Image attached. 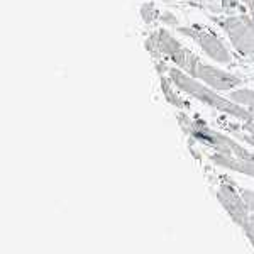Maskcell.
Instances as JSON below:
<instances>
[{
    "mask_svg": "<svg viewBox=\"0 0 254 254\" xmlns=\"http://www.w3.org/2000/svg\"><path fill=\"white\" fill-rule=\"evenodd\" d=\"M168 75H170V80L175 83V87H178L180 90H183L185 93H188V95H191L193 98H196V100H200L202 104H207L208 107L219 110V112L229 114V116L239 119V121H244V122L253 121L251 112L244 110L239 104H236V102L227 100V98L217 95L214 90L207 88L205 85H202L196 80H193V76L185 75L183 71L175 69V68H168Z\"/></svg>",
    "mask_w": 254,
    "mask_h": 254,
    "instance_id": "obj_1",
    "label": "cell"
},
{
    "mask_svg": "<svg viewBox=\"0 0 254 254\" xmlns=\"http://www.w3.org/2000/svg\"><path fill=\"white\" fill-rule=\"evenodd\" d=\"M146 49L154 56H168L176 66H180L183 71H188V75L196 78V68H198L200 60L196 58L193 53L185 49L182 44L176 41L168 31L161 29L156 31L146 39Z\"/></svg>",
    "mask_w": 254,
    "mask_h": 254,
    "instance_id": "obj_2",
    "label": "cell"
},
{
    "mask_svg": "<svg viewBox=\"0 0 254 254\" xmlns=\"http://www.w3.org/2000/svg\"><path fill=\"white\" fill-rule=\"evenodd\" d=\"M220 26L227 32L231 43L241 55L254 56V17L249 15H229Z\"/></svg>",
    "mask_w": 254,
    "mask_h": 254,
    "instance_id": "obj_3",
    "label": "cell"
},
{
    "mask_svg": "<svg viewBox=\"0 0 254 254\" xmlns=\"http://www.w3.org/2000/svg\"><path fill=\"white\" fill-rule=\"evenodd\" d=\"M176 31H178L180 34L187 36V38L193 39L212 60L219 61V63H224V64L231 63V53H229V49L225 48L222 41L217 38L215 34H212L210 31L202 29V27H195V26L193 27L178 26Z\"/></svg>",
    "mask_w": 254,
    "mask_h": 254,
    "instance_id": "obj_4",
    "label": "cell"
},
{
    "mask_svg": "<svg viewBox=\"0 0 254 254\" xmlns=\"http://www.w3.org/2000/svg\"><path fill=\"white\" fill-rule=\"evenodd\" d=\"M196 78H200L203 83L210 85L215 90H222V92H229V90L239 87L243 81L237 76L231 75V73L224 71V69L214 68L210 64H205L200 61L198 68H196Z\"/></svg>",
    "mask_w": 254,
    "mask_h": 254,
    "instance_id": "obj_5",
    "label": "cell"
},
{
    "mask_svg": "<svg viewBox=\"0 0 254 254\" xmlns=\"http://www.w3.org/2000/svg\"><path fill=\"white\" fill-rule=\"evenodd\" d=\"M217 196H219L220 203L225 207V210L231 214L232 219L236 220L237 224H241L246 229L249 225V219H248V207H246L244 200L241 195H237L234 190H232L229 185H222L217 191Z\"/></svg>",
    "mask_w": 254,
    "mask_h": 254,
    "instance_id": "obj_6",
    "label": "cell"
},
{
    "mask_svg": "<svg viewBox=\"0 0 254 254\" xmlns=\"http://www.w3.org/2000/svg\"><path fill=\"white\" fill-rule=\"evenodd\" d=\"M210 159L219 166H224V168H229V170L239 171V173L254 176V159H241L236 156H225V154H220V153L210 156Z\"/></svg>",
    "mask_w": 254,
    "mask_h": 254,
    "instance_id": "obj_7",
    "label": "cell"
},
{
    "mask_svg": "<svg viewBox=\"0 0 254 254\" xmlns=\"http://www.w3.org/2000/svg\"><path fill=\"white\" fill-rule=\"evenodd\" d=\"M159 81H161V92H163V95H165V98H166L168 102H170V104H173L175 107H178V109H187L188 107L187 102H183L182 98H180L175 93V88L171 87V83H173V81L165 78V76H163L161 73H159Z\"/></svg>",
    "mask_w": 254,
    "mask_h": 254,
    "instance_id": "obj_8",
    "label": "cell"
},
{
    "mask_svg": "<svg viewBox=\"0 0 254 254\" xmlns=\"http://www.w3.org/2000/svg\"><path fill=\"white\" fill-rule=\"evenodd\" d=\"M231 98L236 104L248 105V107L254 109V90H248V88L234 90V92L231 93Z\"/></svg>",
    "mask_w": 254,
    "mask_h": 254,
    "instance_id": "obj_9",
    "label": "cell"
},
{
    "mask_svg": "<svg viewBox=\"0 0 254 254\" xmlns=\"http://www.w3.org/2000/svg\"><path fill=\"white\" fill-rule=\"evenodd\" d=\"M141 17L144 22L149 24L156 17H159V12L156 10V7H154L153 3H144V5L141 7Z\"/></svg>",
    "mask_w": 254,
    "mask_h": 254,
    "instance_id": "obj_10",
    "label": "cell"
},
{
    "mask_svg": "<svg viewBox=\"0 0 254 254\" xmlns=\"http://www.w3.org/2000/svg\"><path fill=\"white\" fill-rule=\"evenodd\" d=\"M159 19H161V22H165L166 26L178 27V19H176L175 14H171V12H161V14H159Z\"/></svg>",
    "mask_w": 254,
    "mask_h": 254,
    "instance_id": "obj_11",
    "label": "cell"
},
{
    "mask_svg": "<svg viewBox=\"0 0 254 254\" xmlns=\"http://www.w3.org/2000/svg\"><path fill=\"white\" fill-rule=\"evenodd\" d=\"M222 9L225 12L239 10L241 9V2H239V0H222Z\"/></svg>",
    "mask_w": 254,
    "mask_h": 254,
    "instance_id": "obj_12",
    "label": "cell"
},
{
    "mask_svg": "<svg viewBox=\"0 0 254 254\" xmlns=\"http://www.w3.org/2000/svg\"><path fill=\"white\" fill-rule=\"evenodd\" d=\"M243 3H246V7H248L254 15V0H243Z\"/></svg>",
    "mask_w": 254,
    "mask_h": 254,
    "instance_id": "obj_13",
    "label": "cell"
},
{
    "mask_svg": "<svg viewBox=\"0 0 254 254\" xmlns=\"http://www.w3.org/2000/svg\"><path fill=\"white\" fill-rule=\"evenodd\" d=\"M244 141L254 146V136H253V134H251V136H244Z\"/></svg>",
    "mask_w": 254,
    "mask_h": 254,
    "instance_id": "obj_14",
    "label": "cell"
},
{
    "mask_svg": "<svg viewBox=\"0 0 254 254\" xmlns=\"http://www.w3.org/2000/svg\"><path fill=\"white\" fill-rule=\"evenodd\" d=\"M246 130H248V132H251L253 136H254V124H251V122H249V124L246 126Z\"/></svg>",
    "mask_w": 254,
    "mask_h": 254,
    "instance_id": "obj_15",
    "label": "cell"
},
{
    "mask_svg": "<svg viewBox=\"0 0 254 254\" xmlns=\"http://www.w3.org/2000/svg\"><path fill=\"white\" fill-rule=\"evenodd\" d=\"M191 2H208V0H191Z\"/></svg>",
    "mask_w": 254,
    "mask_h": 254,
    "instance_id": "obj_16",
    "label": "cell"
}]
</instances>
